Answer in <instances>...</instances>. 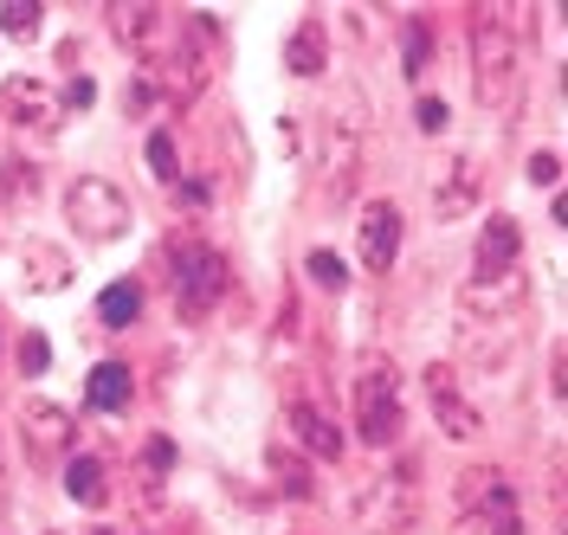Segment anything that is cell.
<instances>
[{"instance_id":"27","label":"cell","mask_w":568,"mask_h":535,"mask_svg":"<svg viewBox=\"0 0 568 535\" xmlns=\"http://www.w3.org/2000/svg\"><path fill=\"white\" fill-rule=\"evenodd\" d=\"M45 361H52V342H45V336H20V368H27V374H45Z\"/></svg>"},{"instance_id":"8","label":"cell","mask_w":568,"mask_h":535,"mask_svg":"<svg viewBox=\"0 0 568 535\" xmlns=\"http://www.w3.org/2000/svg\"><path fill=\"white\" fill-rule=\"evenodd\" d=\"M362 123H355V110H343L336 123H329V136H323V200H349L355 181H362Z\"/></svg>"},{"instance_id":"20","label":"cell","mask_w":568,"mask_h":535,"mask_svg":"<svg viewBox=\"0 0 568 535\" xmlns=\"http://www.w3.org/2000/svg\"><path fill=\"white\" fill-rule=\"evenodd\" d=\"M65 491H71L78 503H84V510H98V503L110 497L104 464H98V459H71V464H65Z\"/></svg>"},{"instance_id":"3","label":"cell","mask_w":568,"mask_h":535,"mask_svg":"<svg viewBox=\"0 0 568 535\" xmlns=\"http://www.w3.org/2000/svg\"><path fill=\"white\" fill-rule=\"evenodd\" d=\"M169 278H175V303L187 322H201L220 303V290H226V258L201 239H175L169 246Z\"/></svg>"},{"instance_id":"10","label":"cell","mask_w":568,"mask_h":535,"mask_svg":"<svg viewBox=\"0 0 568 535\" xmlns=\"http://www.w3.org/2000/svg\"><path fill=\"white\" fill-rule=\"evenodd\" d=\"M355 258H362V271H394V258H400V207L394 200H375L362 226H355Z\"/></svg>"},{"instance_id":"12","label":"cell","mask_w":568,"mask_h":535,"mask_svg":"<svg viewBox=\"0 0 568 535\" xmlns=\"http://www.w3.org/2000/svg\"><path fill=\"white\" fill-rule=\"evenodd\" d=\"M517 251H524V226L510 214H491L478 226V251H471V278H504L517 271Z\"/></svg>"},{"instance_id":"7","label":"cell","mask_w":568,"mask_h":535,"mask_svg":"<svg viewBox=\"0 0 568 535\" xmlns=\"http://www.w3.org/2000/svg\"><path fill=\"white\" fill-rule=\"evenodd\" d=\"M355 523H362L368 535H407L414 529V471L375 477V491L355 497Z\"/></svg>"},{"instance_id":"25","label":"cell","mask_w":568,"mask_h":535,"mask_svg":"<svg viewBox=\"0 0 568 535\" xmlns=\"http://www.w3.org/2000/svg\"><path fill=\"white\" fill-rule=\"evenodd\" d=\"M304 271H311V285H323V290H343L349 285V271H343V258H336V251H311V258H304Z\"/></svg>"},{"instance_id":"26","label":"cell","mask_w":568,"mask_h":535,"mask_svg":"<svg viewBox=\"0 0 568 535\" xmlns=\"http://www.w3.org/2000/svg\"><path fill=\"white\" fill-rule=\"evenodd\" d=\"M33 187H39L33 162H7V168H0V194H7V200H33Z\"/></svg>"},{"instance_id":"4","label":"cell","mask_w":568,"mask_h":535,"mask_svg":"<svg viewBox=\"0 0 568 535\" xmlns=\"http://www.w3.org/2000/svg\"><path fill=\"white\" fill-rule=\"evenodd\" d=\"M459 510L478 535H524V516H517V491L504 484V471H459Z\"/></svg>"},{"instance_id":"22","label":"cell","mask_w":568,"mask_h":535,"mask_svg":"<svg viewBox=\"0 0 568 535\" xmlns=\"http://www.w3.org/2000/svg\"><path fill=\"white\" fill-rule=\"evenodd\" d=\"M39 13H45L39 0H7V7H0V33H7V39H33L39 33Z\"/></svg>"},{"instance_id":"17","label":"cell","mask_w":568,"mask_h":535,"mask_svg":"<svg viewBox=\"0 0 568 535\" xmlns=\"http://www.w3.org/2000/svg\"><path fill=\"white\" fill-rule=\"evenodd\" d=\"M130 393H136V381H130V368H123V361H98V368H91V381H84V400H91L98 413H123V407H130Z\"/></svg>"},{"instance_id":"9","label":"cell","mask_w":568,"mask_h":535,"mask_svg":"<svg viewBox=\"0 0 568 535\" xmlns=\"http://www.w3.org/2000/svg\"><path fill=\"white\" fill-rule=\"evenodd\" d=\"M478 194H485V168L471 155H453L439 168V181H433L426 207H433V219H465V214H478Z\"/></svg>"},{"instance_id":"5","label":"cell","mask_w":568,"mask_h":535,"mask_svg":"<svg viewBox=\"0 0 568 535\" xmlns=\"http://www.w3.org/2000/svg\"><path fill=\"white\" fill-rule=\"evenodd\" d=\"M65 214L84 239H116V233H130V194L104 175H78L65 187Z\"/></svg>"},{"instance_id":"29","label":"cell","mask_w":568,"mask_h":535,"mask_svg":"<svg viewBox=\"0 0 568 535\" xmlns=\"http://www.w3.org/2000/svg\"><path fill=\"white\" fill-rule=\"evenodd\" d=\"M414 123H420V136H439V130H446V104H439V97H420V104H414Z\"/></svg>"},{"instance_id":"21","label":"cell","mask_w":568,"mask_h":535,"mask_svg":"<svg viewBox=\"0 0 568 535\" xmlns=\"http://www.w3.org/2000/svg\"><path fill=\"white\" fill-rule=\"evenodd\" d=\"M136 310H142V290H136V285H110L104 297H98V322H104V329L136 322Z\"/></svg>"},{"instance_id":"19","label":"cell","mask_w":568,"mask_h":535,"mask_svg":"<svg viewBox=\"0 0 568 535\" xmlns=\"http://www.w3.org/2000/svg\"><path fill=\"white\" fill-rule=\"evenodd\" d=\"M265 464H272V484H278V491H284L291 503L317 497V484H311V464L297 459L291 445H272V452H265Z\"/></svg>"},{"instance_id":"31","label":"cell","mask_w":568,"mask_h":535,"mask_svg":"<svg viewBox=\"0 0 568 535\" xmlns=\"http://www.w3.org/2000/svg\"><path fill=\"white\" fill-rule=\"evenodd\" d=\"M71 104H78V110L98 104V84H91V78H71Z\"/></svg>"},{"instance_id":"13","label":"cell","mask_w":568,"mask_h":535,"mask_svg":"<svg viewBox=\"0 0 568 535\" xmlns=\"http://www.w3.org/2000/svg\"><path fill=\"white\" fill-rule=\"evenodd\" d=\"M426 388H433V413H439V426H446V439H478V426H485V413L471 407L459 393V381H453V368H426Z\"/></svg>"},{"instance_id":"28","label":"cell","mask_w":568,"mask_h":535,"mask_svg":"<svg viewBox=\"0 0 568 535\" xmlns=\"http://www.w3.org/2000/svg\"><path fill=\"white\" fill-rule=\"evenodd\" d=\"M530 181L556 187V181H562V155H556V148H536V155H530Z\"/></svg>"},{"instance_id":"14","label":"cell","mask_w":568,"mask_h":535,"mask_svg":"<svg viewBox=\"0 0 568 535\" xmlns=\"http://www.w3.org/2000/svg\"><path fill=\"white\" fill-rule=\"evenodd\" d=\"M0 104L13 110V123H20V130H33V136H45V130L59 123V97H52V91H45L39 78H13Z\"/></svg>"},{"instance_id":"2","label":"cell","mask_w":568,"mask_h":535,"mask_svg":"<svg viewBox=\"0 0 568 535\" xmlns=\"http://www.w3.org/2000/svg\"><path fill=\"white\" fill-rule=\"evenodd\" d=\"M485 13H491V20L471 39V91H478L485 110H504L517 97V78H524V39L510 33L504 7H485Z\"/></svg>"},{"instance_id":"24","label":"cell","mask_w":568,"mask_h":535,"mask_svg":"<svg viewBox=\"0 0 568 535\" xmlns=\"http://www.w3.org/2000/svg\"><path fill=\"white\" fill-rule=\"evenodd\" d=\"M400 59H407V65H400L407 78L426 72V59H433V33H426L420 20H407V33H400Z\"/></svg>"},{"instance_id":"16","label":"cell","mask_w":568,"mask_h":535,"mask_svg":"<svg viewBox=\"0 0 568 535\" xmlns=\"http://www.w3.org/2000/svg\"><path fill=\"white\" fill-rule=\"evenodd\" d=\"M71 432H78V420H71L65 407H45V400L27 407V439H33V452H45V459H52V452H65Z\"/></svg>"},{"instance_id":"1","label":"cell","mask_w":568,"mask_h":535,"mask_svg":"<svg viewBox=\"0 0 568 535\" xmlns=\"http://www.w3.org/2000/svg\"><path fill=\"white\" fill-rule=\"evenodd\" d=\"M517 329H524V271L471 278L459 290V310H453V349H459V361L497 368L517 349Z\"/></svg>"},{"instance_id":"30","label":"cell","mask_w":568,"mask_h":535,"mask_svg":"<svg viewBox=\"0 0 568 535\" xmlns=\"http://www.w3.org/2000/svg\"><path fill=\"white\" fill-rule=\"evenodd\" d=\"M175 464V445L169 439H149V471H169Z\"/></svg>"},{"instance_id":"18","label":"cell","mask_w":568,"mask_h":535,"mask_svg":"<svg viewBox=\"0 0 568 535\" xmlns=\"http://www.w3.org/2000/svg\"><path fill=\"white\" fill-rule=\"evenodd\" d=\"M323 59H329V33H323V20L311 13V20H297V33H291V45H284V65L297 78H317Z\"/></svg>"},{"instance_id":"15","label":"cell","mask_w":568,"mask_h":535,"mask_svg":"<svg viewBox=\"0 0 568 535\" xmlns=\"http://www.w3.org/2000/svg\"><path fill=\"white\" fill-rule=\"evenodd\" d=\"M291 432H297V445H304V452H317V459H343V432L329 426V413L311 407V400H297V407H291Z\"/></svg>"},{"instance_id":"11","label":"cell","mask_w":568,"mask_h":535,"mask_svg":"<svg viewBox=\"0 0 568 535\" xmlns=\"http://www.w3.org/2000/svg\"><path fill=\"white\" fill-rule=\"evenodd\" d=\"M110 27H116V39H123L136 59H155V52L175 39V20H169V7H149V0L110 7Z\"/></svg>"},{"instance_id":"23","label":"cell","mask_w":568,"mask_h":535,"mask_svg":"<svg viewBox=\"0 0 568 535\" xmlns=\"http://www.w3.org/2000/svg\"><path fill=\"white\" fill-rule=\"evenodd\" d=\"M149 175H155V181H181V148H175L169 130H155V136H149Z\"/></svg>"},{"instance_id":"6","label":"cell","mask_w":568,"mask_h":535,"mask_svg":"<svg viewBox=\"0 0 568 535\" xmlns=\"http://www.w3.org/2000/svg\"><path fill=\"white\" fill-rule=\"evenodd\" d=\"M355 432L368 445H394L400 439V388H394L388 361H368L355 381Z\"/></svg>"}]
</instances>
